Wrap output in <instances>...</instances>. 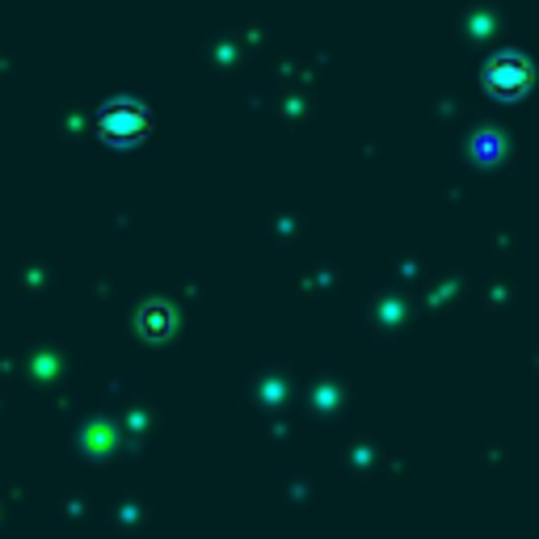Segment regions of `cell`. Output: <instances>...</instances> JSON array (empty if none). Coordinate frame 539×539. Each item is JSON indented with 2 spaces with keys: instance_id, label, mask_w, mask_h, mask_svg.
I'll use <instances>...</instances> for the list:
<instances>
[{
  "instance_id": "obj_2",
  "label": "cell",
  "mask_w": 539,
  "mask_h": 539,
  "mask_svg": "<svg viewBox=\"0 0 539 539\" xmlns=\"http://www.w3.org/2000/svg\"><path fill=\"white\" fill-rule=\"evenodd\" d=\"M144 127H148V118L139 114V110H131V106H123V110H114V114H106V118H102V131H106L110 139H123L127 131H135V135H139Z\"/></svg>"
},
{
  "instance_id": "obj_1",
  "label": "cell",
  "mask_w": 539,
  "mask_h": 539,
  "mask_svg": "<svg viewBox=\"0 0 539 539\" xmlns=\"http://www.w3.org/2000/svg\"><path fill=\"white\" fill-rule=\"evenodd\" d=\"M527 76H531L527 64H518V59H497V64L489 68V89L502 93V97H514V93L527 89Z\"/></svg>"
}]
</instances>
